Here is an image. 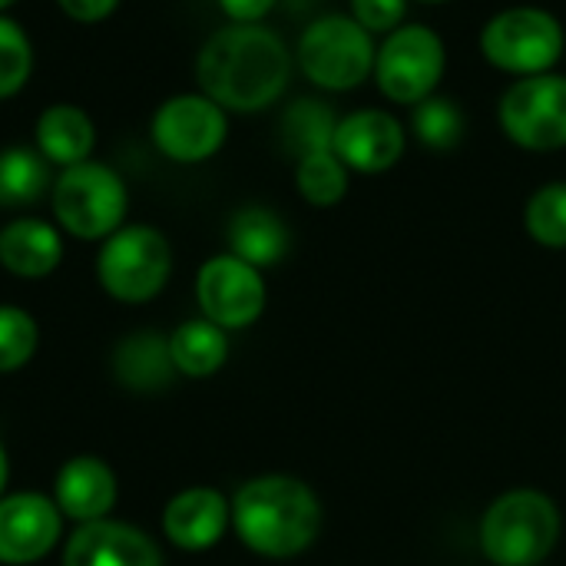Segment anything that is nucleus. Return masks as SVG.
<instances>
[{
  "label": "nucleus",
  "mask_w": 566,
  "mask_h": 566,
  "mask_svg": "<svg viewBox=\"0 0 566 566\" xmlns=\"http://www.w3.org/2000/svg\"><path fill=\"white\" fill-rule=\"evenodd\" d=\"M36 348H40L36 318L20 305L0 302V375H13L27 368Z\"/></svg>",
  "instance_id": "cd10ccee"
},
{
  "label": "nucleus",
  "mask_w": 566,
  "mask_h": 566,
  "mask_svg": "<svg viewBox=\"0 0 566 566\" xmlns=\"http://www.w3.org/2000/svg\"><path fill=\"white\" fill-rule=\"evenodd\" d=\"M527 235L544 249H566V179L541 186L524 209Z\"/></svg>",
  "instance_id": "a878e982"
},
{
  "label": "nucleus",
  "mask_w": 566,
  "mask_h": 566,
  "mask_svg": "<svg viewBox=\"0 0 566 566\" xmlns=\"http://www.w3.org/2000/svg\"><path fill=\"white\" fill-rule=\"evenodd\" d=\"M448 70V50L438 30L424 23H401L381 36L375 53V86L398 106H418L434 96Z\"/></svg>",
  "instance_id": "6e6552de"
},
{
  "label": "nucleus",
  "mask_w": 566,
  "mask_h": 566,
  "mask_svg": "<svg viewBox=\"0 0 566 566\" xmlns=\"http://www.w3.org/2000/svg\"><path fill=\"white\" fill-rule=\"evenodd\" d=\"M109 371L116 385L133 395H159L179 378L172 355H169V335L149 332V328L129 332L116 342Z\"/></svg>",
  "instance_id": "a211bd4d"
},
{
  "label": "nucleus",
  "mask_w": 566,
  "mask_h": 566,
  "mask_svg": "<svg viewBox=\"0 0 566 566\" xmlns=\"http://www.w3.org/2000/svg\"><path fill=\"white\" fill-rule=\"evenodd\" d=\"M481 56L511 76H541L554 73L566 53L564 23L544 7H507L494 13L481 30Z\"/></svg>",
  "instance_id": "0eeeda50"
},
{
  "label": "nucleus",
  "mask_w": 566,
  "mask_h": 566,
  "mask_svg": "<svg viewBox=\"0 0 566 566\" xmlns=\"http://www.w3.org/2000/svg\"><path fill=\"white\" fill-rule=\"evenodd\" d=\"M159 527L176 551L206 554L232 531V497L206 484L182 488L166 501Z\"/></svg>",
  "instance_id": "2eb2a0df"
},
{
  "label": "nucleus",
  "mask_w": 566,
  "mask_h": 566,
  "mask_svg": "<svg viewBox=\"0 0 566 566\" xmlns=\"http://www.w3.org/2000/svg\"><path fill=\"white\" fill-rule=\"evenodd\" d=\"M501 133L527 153H557L566 146V73L514 80L497 103Z\"/></svg>",
  "instance_id": "9d476101"
},
{
  "label": "nucleus",
  "mask_w": 566,
  "mask_h": 566,
  "mask_svg": "<svg viewBox=\"0 0 566 566\" xmlns=\"http://www.w3.org/2000/svg\"><path fill=\"white\" fill-rule=\"evenodd\" d=\"M232 531L265 560H292L322 534L318 494L292 474H259L232 494Z\"/></svg>",
  "instance_id": "f03ea898"
},
{
  "label": "nucleus",
  "mask_w": 566,
  "mask_h": 566,
  "mask_svg": "<svg viewBox=\"0 0 566 566\" xmlns=\"http://www.w3.org/2000/svg\"><path fill=\"white\" fill-rule=\"evenodd\" d=\"M338 119L342 116H335V109L325 99L302 96L282 113V143L295 159H302L308 153L332 149Z\"/></svg>",
  "instance_id": "5701e85b"
},
{
  "label": "nucleus",
  "mask_w": 566,
  "mask_h": 566,
  "mask_svg": "<svg viewBox=\"0 0 566 566\" xmlns=\"http://www.w3.org/2000/svg\"><path fill=\"white\" fill-rule=\"evenodd\" d=\"M50 497L66 517V524L80 527V524L113 517L116 501H119V481L106 458L73 454L56 468Z\"/></svg>",
  "instance_id": "dca6fc26"
},
{
  "label": "nucleus",
  "mask_w": 566,
  "mask_h": 566,
  "mask_svg": "<svg viewBox=\"0 0 566 566\" xmlns=\"http://www.w3.org/2000/svg\"><path fill=\"white\" fill-rule=\"evenodd\" d=\"M60 566H166L163 547L136 524L103 517L80 524L60 547Z\"/></svg>",
  "instance_id": "ddd939ff"
},
{
  "label": "nucleus",
  "mask_w": 566,
  "mask_h": 566,
  "mask_svg": "<svg viewBox=\"0 0 566 566\" xmlns=\"http://www.w3.org/2000/svg\"><path fill=\"white\" fill-rule=\"evenodd\" d=\"M30 76H33V40L10 13H0V103L23 93Z\"/></svg>",
  "instance_id": "bb28decb"
},
{
  "label": "nucleus",
  "mask_w": 566,
  "mask_h": 566,
  "mask_svg": "<svg viewBox=\"0 0 566 566\" xmlns=\"http://www.w3.org/2000/svg\"><path fill=\"white\" fill-rule=\"evenodd\" d=\"M348 179L352 169L335 156V149L308 153L295 159V189L308 206L332 209L348 196Z\"/></svg>",
  "instance_id": "b1692460"
},
{
  "label": "nucleus",
  "mask_w": 566,
  "mask_h": 566,
  "mask_svg": "<svg viewBox=\"0 0 566 566\" xmlns=\"http://www.w3.org/2000/svg\"><path fill=\"white\" fill-rule=\"evenodd\" d=\"M269 289L262 269L242 262L232 252L206 259L196 272V305L199 315L226 332H242L255 325L265 312Z\"/></svg>",
  "instance_id": "9b49d317"
},
{
  "label": "nucleus",
  "mask_w": 566,
  "mask_h": 566,
  "mask_svg": "<svg viewBox=\"0 0 566 566\" xmlns=\"http://www.w3.org/2000/svg\"><path fill=\"white\" fill-rule=\"evenodd\" d=\"M96 285L119 305H146L172 279V245L149 222H126L96 249Z\"/></svg>",
  "instance_id": "20e7f679"
},
{
  "label": "nucleus",
  "mask_w": 566,
  "mask_h": 566,
  "mask_svg": "<svg viewBox=\"0 0 566 566\" xmlns=\"http://www.w3.org/2000/svg\"><path fill=\"white\" fill-rule=\"evenodd\" d=\"M560 541L557 504L531 488L501 494L481 521V551L497 566H537Z\"/></svg>",
  "instance_id": "39448f33"
},
{
  "label": "nucleus",
  "mask_w": 566,
  "mask_h": 566,
  "mask_svg": "<svg viewBox=\"0 0 566 566\" xmlns=\"http://www.w3.org/2000/svg\"><path fill=\"white\" fill-rule=\"evenodd\" d=\"M408 146V129L405 123L388 113V109H355L338 119L335 129V156L361 176H378L388 172L391 166L401 163Z\"/></svg>",
  "instance_id": "4468645a"
},
{
  "label": "nucleus",
  "mask_w": 566,
  "mask_h": 566,
  "mask_svg": "<svg viewBox=\"0 0 566 566\" xmlns=\"http://www.w3.org/2000/svg\"><path fill=\"white\" fill-rule=\"evenodd\" d=\"M418 3H448V0H418Z\"/></svg>",
  "instance_id": "72a5a7b5"
},
{
  "label": "nucleus",
  "mask_w": 566,
  "mask_h": 566,
  "mask_svg": "<svg viewBox=\"0 0 566 566\" xmlns=\"http://www.w3.org/2000/svg\"><path fill=\"white\" fill-rule=\"evenodd\" d=\"M375 36L352 13H325L312 20L295 43V66L325 93L358 90L375 73Z\"/></svg>",
  "instance_id": "423d86ee"
},
{
  "label": "nucleus",
  "mask_w": 566,
  "mask_h": 566,
  "mask_svg": "<svg viewBox=\"0 0 566 566\" xmlns=\"http://www.w3.org/2000/svg\"><path fill=\"white\" fill-rule=\"evenodd\" d=\"M226 242H229V252L239 255L242 262L255 269H272L285 259L292 239L279 212H272L269 206H242L229 219Z\"/></svg>",
  "instance_id": "aec40b11"
},
{
  "label": "nucleus",
  "mask_w": 566,
  "mask_h": 566,
  "mask_svg": "<svg viewBox=\"0 0 566 566\" xmlns=\"http://www.w3.org/2000/svg\"><path fill=\"white\" fill-rule=\"evenodd\" d=\"M63 239L66 235L53 219L17 216L0 226V269L23 282H43L60 269L66 255Z\"/></svg>",
  "instance_id": "f3484780"
},
{
  "label": "nucleus",
  "mask_w": 566,
  "mask_h": 566,
  "mask_svg": "<svg viewBox=\"0 0 566 566\" xmlns=\"http://www.w3.org/2000/svg\"><path fill=\"white\" fill-rule=\"evenodd\" d=\"M129 216L126 179L99 159L60 169L50 186V219L76 242H103Z\"/></svg>",
  "instance_id": "7ed1b4c3"
},
{
  "label": "nucleus",
  "mask_w": 566,
  "mask_h": 566,
  "mask_svg": "<svg viewBox=\"0 0 566 566\" xmlns=\"http://www.w3.org/2000/svg\"><path fill=\"white\" fill-rule=\"evenodd\" d=\"M348 7L371 36H388L408 17V0H352Z\"/></svg>",
  "instance_id": "c85d7f7f"
},
{
  "label": "nucleus",
  "mask_w": 566,
  "mask_h": 566,
  "mask_svg": "<svg viewBox=\"0 0 566 566\" xmlns=\"http://www.w3.org/2000/svg\"><path fill=\"white\" fill-rule=\"evenodd\" d=\"M468 119L464 109L451 96H428L418 106H411V133L424 149L451 153L464 139Z\"/></svg>",
  "instance_id": "393cba45"
},
{
  "label": "nucleus",
  "mask_w": 566,
  "mask_h": 566,
  "mask_svg": "<svg viewBox=\"0 0 566 566\" xmlns=\"http://www.w3.org/2000/svg\"><path fill=\"white\" fill-rule=\"evenodd\" d=\"M66 541V517L43 491L0 497V566H33Z\"/></svg>",
  "instance_id": "f8f14e48"
},
{
  "label": "nucleus",
  "mask_w": 566,
  "mask_h": 566,
  "mask_svg": "<svg viewBox=\"0 0 566 566\" xmlns=\"http://www.w3.org/2000/svg\"><path fill=\"white\" fill-rule=\"evenodd\" d=\"M20 0H0V13H10Z\"/></svg>",
  "instance_id": "473e14b6"
},
{
  "label": "nucleus",
  "mask_w": 566,
  "mask_h": 566,
  "mask_svg": "<svg viewBox=\"0 0 566 566\" xmlns=\"http://www.w3.org/2000/svg\"><path fill=\"white\" fill-rule=\"evenodd\" d=\"M53 166L36 153V146H3L0 149V209H30L50 196Z\"/></svg>",
  "instance_id": "4be33fe9"
},
{
  "label": "nucleus",
  "mask_w": 566,
  "mask_h": 566,
  "mask_svg": "<svg viewBox=\"0 0 566 566\" xmlns=\"http://www.w3.org/2000/svg\"><path fill=\"white\" fill-rule=\"evenodd\" d=\"M564 56H566V53H564Z\"/></svg>",
  "instance_id": "f704fd0d"
},
{
  "label": "nucleus",
  "mask_w": 566,
  "mask_h": 566,
  "mask_svg": "<svg viewBox=\"0 0 566 566\" xmlns=\"http://www.w3.org/2000/svg\"><path fill=\"white\" fill-rule=\"evenodd\" d=\"M123 0H56L60 13L73 23H83V27H93V23H103L109 20L116 10H119Z\"/></svg>",
  "instance_id": "c756f323"
},
{
  "label": "nucleus",
  "mask_w": 566,
  "mask_h": 566,
  "mask_svg": "<svg viewBox=\"0 0 566 566\" xmlns=\"http://www.w3.org/2000/svg\"><path fill=\"white\" fill-rule=\"evenodd\" d=\"M295 53L265 23H222L196 53V86L226 113H262L289 90Z\"/></svg>",
  "instance_id": "f257e3e1"
},
{
  "label": "nucleus",
  "mask_w": 566,
  "mask_h": 566,
  "mask_svg": "<svg viewBox=\"0 0 566 566\" xmlns=\"http://www.w3.org/2000/svg\"><path fill=\"white\" fill-rule=\"evenodd\" d=\"M279 0H216L229 23H262Z\"/></svg>",
  "instance_id": "7c9ffc66"
},
{
  "label": "nucleus",
  "mask_w": 566,
  "mask_h": 566,
  "mask_svg": "<svg viewBox=\"0 0 566 566\" xmlns=\"http://www.w3.org/2000/svg\"><path fill=\"white\" fill-rule=\"evenodd\" d=\"M169 355L179 378H212L229 361V332L202 315L186 318L169 332Z\"/></svg>",
  "instance_id": "412c9836"
},
{
  "label": "nucleus",
  "mask_w": 566,
  "mask_h": 566,
  "mask_svg": "<svg viewBox=\"0 0 566 566\" xmlns=\"http://www.w3.org/2000/svg\"><path fill=\"white\" fill-rule=\"evenodd\" d=\"M7 488H10V458H7V448L0 441V497L7 494Z\"/></svg>",
  "instance_id": "2f4dec72"
},
{
  "label": "nucleus",
  "mask_w": 566,
  "mask_h": 566,
  "mask_svg": "<svg viewBox=\"0 0 566 566\" xmlns=\"http://www.w3.org/2000/svg\"><path fill=\"white\" fill-rule=\"evenodd\" d=\"M33 146L56 172L70 169L76 163L93 159L96 123L76 103H50L46 109H40L33 123Z\"/></svg>",
  "instance_id": "6ab92c4d"
},
{
  "label": "nucleus",
  "mask_w": 566,
  "mask_h": 566,
  "mask_svg": "<svg viewBox=\"0 0 566 566\" xmlns=\"http://www.w3.org/2000/svg\"><path fill=\"white\" fill-rule=\"evenodd\" d=\"M149 139L156 153L176 166H199L219 156L229 139V113L199 90L166 96L153 119Z\"/></svg>",
  "instance_id": "1a4fd4ad"
}]
</instances>
